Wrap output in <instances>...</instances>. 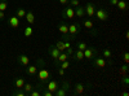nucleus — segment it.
Listing matches in <instances>:
<instances>
[{
	"label": "nucleus",
	"instance_id": "obj_1",
	"mask_svg": "<svg viewBox=\"0 0 129 96\" xmlns=\"http://www.w3.org/2000/svg\"><path fill=\"white\" fill-rule=\"evenodd\" d=\"M36 66H38V73H36V75L39 77V81H38V84H36V86L40 87V88H44V86L47 84V82L52 78L50 71L47 69L45 62H44V60H43L41 57H39V59L36 60Z\"/></svg>",
	"mask_w": 129,
	"mask_h": 96
},
{
	"label": "nucleus",
	"instance_id": "obj_2",
	"mask_svg": "<svg viewBox=\"0 0 129 96\" xmlns=\"http://www.w3.org/2000/svg\"><path fill=\"white\" fill-rule=\"evenodd\" d=\"M61 16L63 20H72L75 17V8H72L71 5H64L61 12Z\"/></svg>",
	"mask_w": 129,
	"mask_h": 96
},
{
	"label": "nucleus",
	"instance_id": "obj_3",
	"mask_svg": "<svg viewBox=\"0 0 129 96\" xmlns=\"http://www.w3.org/2000/svg\"><path fill=\"white\" fill-rule=\"evenodd\" d=\"M94 17H97V20L98 21H101V22H105V21H107L109 20V17H110V14H109V12L105 9V8H98V9H95V13H94Z\"/></svg>",
	"mask_w": 129,
	"mask_h": 96
},
{
	"label": "nucleus",
	"instance_id": "obj_4",
	"mask_svg": "<svg viewBox=\"0 0 129 96\" xmlns=\"http://www.w3.org/2000/svg\"><path fill=\"white\" fill-rule=\"evenodd\" d=\"M69 92H70V83L63 81L62 84L58 87V90L54 92V96H66Z\"/></svg>",
	"mask_w": 129,
	"mask_h": 96
},
{
	"label": "nucleus",
	"instance_id": "obj_5",
	"mask_svg": "<svg viewBox=\"0 0 129 96\" xmlns=\"http://www.w3.org/2000/svg\"><path fill=\"white\" fill-rule=\"evenodd\" d=\"M92 60H93V66L97 68V69H103V68L107 66V61H106L105 57H97L95 56Z\"/></svg>",
	"mask_w": 129,
	"mask_h": 96
},
{
	"label": "nucleus",
	"instance_id": "obj_6",
	"mask_svg": "<svg viewBox=\"0 0 129 96\" xmlns=\"http://www.w3.org/2000/svg\"><path fill=\"white\" fill-rule=\"evenodd\" d=\"M47 90H49L50 92H53L54 93L57 90H58V87H59V83H58V81H56V79H53V78H50L48 82H47V84L44 86Z\"/></svg>",
	"mask_w": 129,
	"mask_h": 96
},
{
	"label": "nucleus",
	"instance_id": "obj_7",
	"mask_svg": "<svg viewBox=\"0 0 129 96\" xmlns=\"http://www.w3.org/2000/svg\"><path fill=\"white\" fill-rule=\"evenodd\" d=\"M80 33V24L79 22H74L71 25H69V34L75 39L76 38V35Z\"/></svg>",
	"mask_w": 129,
	"mask_h": 96
},
{
	"label": "nucleus",
	"instance_id": "obj_8",
	"mask_svg": "<svg viewBox=\"0 0 129 96\" xmlns=\"http://www.w3.org/2000/svg\"><path fill=\"white\" fill-rule=\"evenodd\" d=\"M84 59H87V60H92V59H94L95 56H97V49L95 48H93V47H87L84 51Z\"/></svg>",
	"mask_w": 129,
	"mask_h": 96
},
{
	"label": "nucleus",
	"instance_id": "obj_9",
	"mask_svg": "<svg viewBox=\"0 0 129 96\" xmlns=\"http://www.w3.org/2000/svg\"><path fill=\"white\" fill-rule=\"evenodd\" d=\"M84 10H85V16H88L89 18L94 17V13H95V4L93 3H87L84 7Z\"/></svg>",
	"mask_w": 129,
	"mask_h": 96
},
{
	"label": "nucleus",
	"instance_id": "obj_10",
	"mask_svg": "<svg viewBox=\"0 0 129 96\" xmlns=\"http://www.w3.org/2000/svg\"><path fill=\"white\" fill-rule=\"evenodd\" d=\"M102 57H105V59L109 60V61H107V64H109V65H112V60H111V57H112V51H111L110 47H105V48L102 49Z\"/></svg>",
	"mask_w": 129,
	"mask_h": 96
},
{
	"label": "nucleus",
	"instance_id": "obj_11",
	"mask_svg": "<svg viewBox=\"0 0 129 96\" xmlns=\"http://www.w3.org/2000/svg\"><path fill=\"white\" fill-rule=\"evenodd\" d=\"M48 53H49V56L53 59V60H56L58 56H59V51H58V48L54 46V44H49V48H48Z\"/></svg>",
	"mask_w": 129,
	"mask_h": 96
},
{
	"label": "nucleus",
	"instance_id": "obj_12",
	"mask_svg": "<svg viewBox=\"0 0 129 96\" xmlns=\"http://www.w3.org/2000/svg\"><path fill=\"white\" fill-rule=\"evenodd\" d=\"M17 61L19 65H22V66H27L28 64H30V59L27 55H25V53H21V55L17 57Z\"/></svg>",
	"mask_w": 129,
	"mask_h": 96
},
{
	"label": "nucleus",
	"instance_id": "obj_13",
	"mask_svg": "<svg viewBox=\"0 0 129 96\" xmlns=\"http://www.w3.org/2000/svg\"><path fill=\"white\" fill-rule=\"evenodd\" d=\"M8 25L10 26V27H13V29H17L21 24H19V18L14 14V16H10L9 17V20H8Z\"/></svg>",
	"mask_w": 129,
	"mask_h": 96
},
{
	"label": "nucleus",
	"instance_id": "obj_14",
	"mask_svg": "<svg viewBox=\"0 0 129 96\" xmlns=\"http://www.w3.org/2000/svg\"><path fill=\"white\" fill-rule=\"evenodd\" d=\"M57 29H58V31H59L62 35L69 34V25L64 22V21H61V22L58 24V26H57Z\"/></svg>",
	"mask_w": 129,
	"mask_h": 96
},
{
	"label": "nucleus",
	"instance_id": "obj_15",
	"mask_svg": "<svg viewBox=\"0 0 129 96\" xmlns=\"http://www.w3.org/2000/svg\"><path fill=\"white\" fill-rule=\"evenodd\" d=\"M25 71H26V74H28V75H31V77H34V75H36V73H38V66L36 65H28L26 66V69H25Z\"/></svg>",
	"mask_w": 129,
	"mask_h": 96
},
{
	"label": "nucleus",
	"instance_id": "obj_16",
	"mask_svg": "<svg viewBox=\"0 0 129 96\" xmlns=\"http://www.w3.org/2000/svg\"><path fill=\"white\" fill-rule=\"evenodd\" d=\"M66 60H69V56H67V53L66 52H61L59 53V56L54 60V65H59L61 62H63V61H66Z\"/></svg>",
	"mask_w": 129,
	"mask_h": 96
},
{
	"label": "nucleus",
	"instance_id": "obj_17",
	"mask_svg": "<svg viewBox=\"0 0 129 96\" xmlns=\"http://www.w3.org/2000/svg\"><path fill=\"white\" fill-rule=\"evenodd\" d=\"M72 59H74L75 61H83V60H84V52L80 51V49L74 51V53H72Z\"/></svg>",
	"mask_w": 129,
	"mask_h": 96
},
{
	"label": "nucleus",
	"instance_id": "obj_18",
	"mask_svg": "<svg viewBox=\"0 0 129 96\" xmlns=\"http://www.w3.org/2000/svg\"><path fill=\"white\" fill-rule=\"evenodd\" d=\"M84 90H85V86L83 83H76L74 86V93L75 95H81L84 92Z\"/></svg>",
	"mask_w": 129,
	"mask_h": 96
},
{
	"label": "nucleus",
	"instance_id": "obj_19",
	"mask_svg": "<svg viewBox=\"0 0 129 96\" xmlns=\"http://www.w3.org/2000/svg\"><path fill=\"white\" fill-rule=\"evenodd\" d=\"M25 18H26V21H27V24H28V25H32V24L35 22V14L32 13L31 10H27V12H26Z\"/></svg>",
	"mask_w": 129,
	"mask_h": 96
},
{
	"label": "nucleus",
	"instance_id": "obj_20",
	"mask_svg": "<svg viewBox=\"0 0 129 96\" xmlns=\"http://www.w3.org/2000/svg\"><path fill=\"white\" fill-rule=\"evenodd\" d=\"M75 16L76 17H79L80 20L85 16V10H84V7H81V5H78L76 8H75Z\"/></svg>",
	"mask_w": 129,
	"mask_h": 96
},
{
	"label": "nucleus",
	"instance_id": "obj_21",
	"mask_svg": "<svg viewBox=\"0 0 129 96\" xmlns=\"http://www.w3.org/2000/svg\"><path fill=\"white\" fill-rule=\"evenodd\" d=\"M25 79L23 78H16L14 79V87L16 88H19V90H22L23 88V86H25Z\"/></svg>",
	"mask_w": 129,
	"mask_h": 96
},
{
	"label": "nucleus",
	"instance_id": "obj_22",
	"mask_svg": "<svg viewBox=\"0 0 129 96\" xmlns=\"http://www.w3.org/2000/svg\"><path fill=\"white\" fill-rule=\"evenodd\" d=\"M26 12H27V10H26L25 8L19 7V8H17V10H16V16H17L18 18H23V17L26 16Z\"/></svg>",
	"mask_w": 129,
	"mask_h": 96
},
{
	"label": "nucleus",
	"instance_id": "obj_23",
	"mask_svg": "<svg viewBox=\"0 0 129 96\" xmlns=\"http://www.w3.org/2000/svg\"><path fill=\"white\" fill-rule=\"evenodd\" d=\"M116 7L119 8V10L124 12V10H126V8H128V4H126L125 0H119V2H117V4H116Z\"/></svg>",
	"mask_w": 129,
	"mask_h": 96
},
{
	"label": "nucleus",
	"instance_id": "obj_24",
	"mask_svg": "<svg viewBox=\"0 0 129 96\" xmlns=\"http://www.w3.org/2000/svg\"><path fill=\"white\" fill-rule=\"evenodd\" d=\"M83 25H84V27H85V29H88V30H90V29H93V27H94V24H93L92 18L84 20V21H83Z\"/></svg>",
	"mask_w": 129,
	"mask_h": 96
},
{
	"label": "nucleus",
	"instance_id": "obj_25",
	"mask_svg": "<svg viewBox=\"0 0 129 96\" xmlns=\"http://www.w3.org/2000/svg\"><path fill=\"white\" fill-rule=\"evenodd\" d=\"M32 34H34V29H32L31 26H26V27L23 29V35H25L26 38H30Z\"/></svg>",
	"mask_w": 129,
	"mask_h": 96
},
{
	"label": "nucleus",
	"instance_id": "obj_26",
	"mask_svg": "<svg viewBox=\"0 0 129 96\" xmlns=\"http://www.w3.org/2000/svg\"><path fill=\"white\" fill-rule=\"evenodd\" d=\"M128 71H129V66H128V64H124V65L119 69L120 75H128Z\"/></svg>",
	"mask_w": 129,
	"mask_h": 96
},
{
	"label": "nucleus",
	"instance_id": "obj_27",
	"mask_svg": "<svg viewBox=\"0 0 129 96\" xmlns=\"http://www.w3.org/2000/svg\"><path fill=\"white\" fill-rule=\"evenodd\" d=\"M54 46L58 48V51H59V52H64V44H63V39H59V40H57V43H56Z\"/></svg>",
	"mask_w": 129,
	"mask_h": 96
},
{
	"label": "nucleus",
	"instance_id": "obj_28",
	"mask_svg": "<svg viewBox=\"0 0 129 96\" xmlns=\"http://www.w3.org/2000/svg\"><path fill=\"white\" fill-rule=\"evenodd\" d=\"M32 88H34V86H32V84L31 83H25V86H23V91L26 92V95H28L31 91H32Z\"/></svg>",
	"mask_w": 129,
	"mask_h": 96
},
{
	"label": "nucleus",
	"instance_id": "obj_29",
	"mask_svg": "<svg viewBox=\"0 0 129 96\" xmlns=\"http://www.w3.org/2000/svg\"><path fill=\"white\" fill-rule=\"evenodd\" d=\"M13 96H26V92L23 90H19V88H16L13 92H12Z\"/></svg>",
	"mask_w": 129,
	"mask_h": 96
},
{
	"label": "nucleus",
	"instance_id": "obj_30",
	"mask_svg": "<svg viewBox=\"0 0 129 96\" xmlns=\"http://www.w3.org/2000/svg\"><path fill=\"white\" fill-rule=\"evenodd\" d=\"M58 66H59V68H62V69H64V70H66V69H70V66H71V64H70V61H69V60H66V61H63V62H61V64H59Z\"/></svg>",
	"mask_w": 129,
	"mask_h": 96
},
{
	"label": "nucleus",
	"instance_id": "obj_31",
	"mask_svg": "<svg viewBox=\"0 0 129 96\" xmlns=\"http://www.w3.org/2000/svg\"><path fill=\"white\" fill-rule=\"evenodd\" d=\"M7 9H8V2L7 0H0V10L5 12Z\"/></svg>",
	"mask_w": 129,
	"mask_h": 96
},
{
	"label": "nucleus",
	"instance_id": "obj_32",
	"mask_svg": "<svg viewBox=\"0 0 129 96\" xmlns=\"http://www.w3.org/2000/svg\"><path fill=\"white\" fill-rule=\"evenodd\" d=\"M87 47H88V44L85 43V42H78V44H76V48L80 49V51H84Z\"/></svg>",
	"mask_w": 129,
	"mask_h": 96
},
{
	"label": "nucleus",
	"instance_id": "obj_33",
	"mask_svg": "<svg viewBox=\"0 0 129 96\" xmlns=\"http://www.w3.org/2000/svg\"><path fill=\"white\" fill-rule=\"evenodd\" d=\"M121 83H123L124 87H128V84H129V78H128V75H121Z\"/></svg>",
	"mask_w": 129,
	"mask_h": 96
},
{
	"label": "nucleus",
	"instance_id": "obj_34",
	"mask_svg": "<svg viewBox=\"0 0 129 96\" xmlns=\"http://www.w3.org/2000/svg\"><path fill=\"white\" fill-rule=\"evenodd\" d=\"M69 4H70L72 8H76L78 5H80V0H70Z\"/></svg>",
	"mask_w": 129,
	"mask_h": 96
},
{
	"label": "nucleus",
	"instance_id": "obj_35",
	"mask_svg": "<svg viewBox=\"0 0 129 96\" xmlns=\"http://www.w3.org/2000/svg\"><path fill=\"white\" fill-rule=\"evenodd\" d=\"M45 88V87H44ZM41 95H44V96H54V93H53V92H50L49 90H44V91H41Z\"/></svg>",
	"mask_w": 129,
	"mask_h": 96
},
{
	"label": "nucleus",
	"instance_id": "obj_36",
	"mask_svg": "<svg viewBox=\"0 0 129 96\" xmlns=\"http://www.w3.org/2000/svg\"><path fill=\"white\" fill-rule=\"evenodd\" d=\"M64 52L67 53V56H69V57H71V56H72V53H74V48H72V47L66 48V49H64Z\"/></svg>",
	"mask_w": 129,
	"mask_h": 96
},
{
	"label": "nucleus",
	"instance_id": "obj_37",
	"mask_svg": "<svg viewBox=\"0 0 129 96\" xmlns=\"http://www.w3.org/2000/svg\"><path fill=\"white\" fill-rule=\"evenodd\" d=\"M123 60H124V62H125V64H128V62H129V52H125V53H124Z\"/></svg>",
	"mask_w": 129,
	"mask_h": 96
},
{
	"label": "nucleus",
	"instance_id": "obj_38",
	"mask_svg": "<svg viewBox=\"0 0 129 96\" xmlns=\"http://www.w3.org/2000/svg\"><path fill=\"white\" fill-rule=\"evenodd\" d=\"M57 71H58V74H59V77H63V75H64V69H62V68H59V66H58Z\"/></svg>",
	"mask_w": 129,
	"mask_h": 96
},
{
	"label": "nucleus",
	"instance_id": "obj_39",
	"mask_svg": "<svg viewBox=\"0 0 129 96\" xmlns=\"http://www.w3.org/2000/svg\"><path fill=\"white\" fill-rule=\"evenodd\" d=\"M117 2H119V0H109V3H110L111 5H114V7H116Z\"/></svg>",
	"mask_w": 129,
	"mask_h": 96
},
{
	"label": "nucleus",
	"instance_id": "obj_40",
	"mask_svg": "<svg viewBox=\"0 0 129 96\" xmlns=\"http://www.w3.org/2000/svg\"><path fill=\"white\" fill-rule=\"evenodd\" d=\"M69 2H70V0H59V4H62V5H67Z\"/></svg>",
	"mask_w": 129,
	"mask_h": 96
},
{
	"label": "nucleus",
	"instance_id": "obj_41",
	"mask_svg": "<svg viewBox=\"0 0 129 96\" xmlns=\"http://www.w3.org/2000/svg\"><path fill=\"white\" fill-rule=\"evenodd\" d=\"M5 18V12H3V10H0V21Z\"/></svg>",
	"mask_w": 129,
	"mask_h": 96
},
{
	"label": "nucleus",
	"instance_id": "obj_42",
	"mask_svg": "<svg viewBox=\"0 0 129 96\" xmlns=\"http://www.w3.org/2000/svg\"><path fill=\"white\" fill-rule=\"evenodd\" d=\"M121 96H129V92H128V91H124V92L121 93Z\"/></svg>",
	"mask_w": 129,
	"mask_h": 96
},
{
	"label": "nucleus",
	"instance_id": "obj_43",
	"mask_svg": "<svg viewBox=\"0 0 129 96\" xmlns=\"http://www.w3.org/2000/svg\"><path fill=\"white\" fill-rule=\"evenodd\" d=\"M125 38H126V39L129 38V33H128V31H125Z\"/></svg>",
	"mask_w": 129,
	"mask_h": 96
}]
</instances>
